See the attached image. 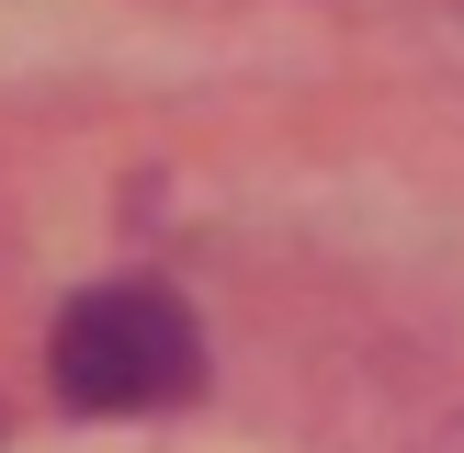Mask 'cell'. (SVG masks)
Here are the masks:
<instances>
[{"instance_id":"cell-2","label":"cell","mask_w":464,"mask_h":453,"mask_svg":"<svg viewBox=\"0 0 464 453\" xmlns=\"http://www.w3.org/2000/svg\"><path fill=\"white\" fill-rule=\"evenodd\" d=\"M420 453H464V419H442V430H430V442Z\"/></svg>"},{"instance_id":"cell-1","label":"cell","mask_w":464,"mask_h":453,"mask_svg":"<svg viewBox=\"0 0 464 453\" xmlns=\"http://www.w3.org/2000/svg\"><path fill=\"white\" fill-rule=\"evenodd\" d=\"M57 397L91 408V419H148V408H181L204 385V329L170 284H91L57 306Z\"/></svg>"}]
</instances>
